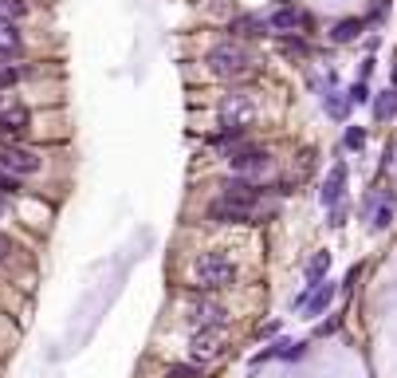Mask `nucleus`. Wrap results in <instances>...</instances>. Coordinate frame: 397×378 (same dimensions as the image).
Segmentation results:
<instances>
[{
    "mask_svg": "<svg viewBox=\"0 0 397 378\" xmlns=\"http://www.w3.org/2000/svg\"><path fill=\"white\" fill-rule=\"evenodd\" d=\"M366 217H370L373 232H385L394 225V194H373L366 197Z\"/></svg>",
    "mask_w": 397,
    "mask_h": 378,
    "instance_id": "nucleus-12",
    "label": "nucleus"
},
{
    "mask_svg": "<svg viewBox=\"0 0 397 378\" xmlns=\"http://www.w3.org/2000/svg\"><path fill=\"white\" fill-rule=\"evenodd\" d=\"M346 103L354 107V103H370V87H366V79H358V83L346 91Z\"/></svg>",
    "mask_w": 397,
    "mask_h": 378,
    "instance_id": "nucleus-21",
    "label": "nucleus"
},
{
    "mask_svg": "<svg viewBox=\"0 0 397 378\" xmlns=\"http://www.w3.org/2000/svg\"><path fill=\"white\" fill-rule=\"evenodd\" d=\"M185 323L193 331H224L229 327V311H224V304L209 300V295H193L185 304Z\"/></svg>",
    "mask_w": 397,
    "mask_h": 378,
    "instance_id": "nucleus-6",
    "label": "nucleus"
},
{
    "mask_svg": "<svg viewBox=\"0 0 397 378\" xmlns=\"http://www.w3.org/2000/svg\"><path fill=\"white\" fill-rule=\"evenodd\" d=\"M166 378H201V366L197 363H177V366H169Z\"/></svg>",
    "mask_w": 397,
    "mask_h": 378,
    "instance_id": "nucleus-19",
    "label": "nucleus"
},
{
    "mask_svg": "<svg viewBox=\"0 0 397 378\" xmlns=\"http://www.w3.org/2000/svg\"><path fill=\"white\" fill-rule=\"evenodd\" d=\"M373 119H378V122L397 119V87H385L382 95L373 98Z\"/></svg>",
    "mask_w": 397,
    "mask_h": 378,
    "instance_id": "nucleus-14",
    "label": "nucleus"
},
{
    "mask_svg": "<svg viewBox=\"0 0 397 378\" xmlns=\"http://www.w3.org/2000/svg\"><path fill=\"white\" fill-rule=\"evenodd\" d=\"M209 221L213 225H256V217H260V201H252V197H232V194H220L209 201Z\"/></svg>",
    "mask_w": 397,
    "mask_h": 378,
    "instance_id": "nucleus-4",
    "label": "nucleus"
},
{
    "mask_svg": "<svg viewBox=\"0 0 397 378\" xmlns=\"http://www.w3.org/2000/svg\"><path fill=\"white\" fill-rule=\"evenodd\" d=\"M8 194H20V178H12V173L0 170V197H8Z\"/></svg>",
    "mask_w": 397,
    "mask_h": 378,
    "instance_id": "nucleus-24",
    "label": "nucleus"
},
{
    "mask_svg": "<svg viewBox=\"0 0 397 378\" xmlns=\"http://www.w3.org/2000/svg\"><path fill=\"white\" fill-rule=\"evenodd\" d=\"M232 32H240V36H264L267 32V20H256V16H244L232 24Z\"/></svg>",
    "mask_w": 397,
    "mask_h": 378,
    "instance_id": "nucleus-18",
    "label": "nucleus"
},
{
    "mask_svg": "<svg viewBox=\"0 0 397 378\" xmlns=\"http://www.w3.org/2000/svg\"><path fill=\"white\" fill-rule=\"evenodd\" d=\"M307 24V16L299 12V8H276V12L267 16V28H272V32H295V28H303Z\"/></svg>",
    "mask_w": 397,
    "mask_h": 378,
    "instance_id": "nucleus-13",
    "label": "nucleus"
},
{
    "mask_svg": "<svg viewBox=\"0 0 397 378\" xmlns=\"http://www.w3.org/2000/svg\"><path fill=\"white\" fill-rule=\"evenodd\" d=\"M330 331H338V319H330V323H319V327H315V335H330Z\"/></svg>",
    "mask_w": 397,
    "mask_h": 378,
    "instance_id": "nucleus-26",
    "label": "nucleus"
},
{
    "mask_svg": "<svg viewBox=\"0 0 397 378\" xmlns=\"http://www.w3.org/2000/svg\"><path fill=\"white\" fill-rule=\"evenodd\" d=\"M28 4L24 0H0V16H8V20H16V16H24Z\"/></svg>",
    "mask_w": 397,
    "mask_h": 378,
    "instance_id": "nucleus-22",
    "label": "nucleus"
},
{
    "mask_svg": "<svg viewBox=\"0 0 397 378\" xmlns=\"http://www.w3.org/2000/svg\"><path fill=\"white\" fill-rule=\"evenodd\" d=\"M224 162H229V170L236 178H260V173L272 170V154L260 146H248V142H232Z\"/></svg>",
    "mask_w": 397,
    "mask_h": 378,
    "instance_id": "nucleus-5",
    "label": "nucleus"
},
{
    "mask_svg": "<svg viewBox=\"0 0 397 378\" xmlns=\"http://www.w3.org/2000/svg\"><path fill=\"white\" fill-rule=\"evenodd\" d=\"M12 260H16V244L0 232V264H12Z\"/></svg>",
    "mask_w": 397,
    "mask_h": 378,
    "instance_id": "nucleus-25",
    "label": "nucleus"
},
{
    "mask_svg": "<svg viewBox=\"0 0 397 378\" xmlns=\"http://www.w3.org/2000/svg\"><path fill=\"white\" fill-rule=\"evenodd\" d=\"M335 295H338V284L330 280H319V284H307V292H299L295 300H291V307L295 311H303V316H323L326 307L335 304Z\"/></svg>",
    "mask_w": 397,
    "mask_h": 378,
    "instance_id": "nucleus-7",
    "label": "nucleus"
},
{
    "mask_svg": "<svg viewBox=\"0 0 397 378\" xmlns=\"http://www.w3.org/2000/svg\"><path fill=\"white\" fill-rule=\"evenodd\" d=\"M193 280L201 284V288H232V284L240 280V264L224 252H201V257L193 260Z\"/></svg>",
    "mask_w": 397,
    "mask_h": 378,
    "instance_id": "nucleus-2",
    "label": "nucleus"
},
{
    "mask_svg": "<svg viewBox=\"0 0 397 378\" xmlns=\"http://www.w3.org/2000/svg\"><path fill=\"white\" fill-rule=\"evenodd\" d=\"M0 40H12V44H20V28H16V20L0 16Z\"/></svg>",
    "mask_w": 397,
    "mask_h": 378,
    "instance_id": "nucleus-23",
    "label": "nucleus"
},
{
    "mask_svg": "<svg viewBox=\"0 0 397 378\" xmlns=\"http://www.w3.org/2000/svg\"><path fill=\"white\" fill-rule=\"evenodd\" d=\"M0 170L12 173V178H32V173H39V154L28 146H16V142H4L0 146Z\"/></svg>",
    "mask_w": 397,
    "mask_h": 378,
    "instance_id": "nucleus-8",
    "label": "nucleus"
},
{
    "mask_svg": "<svg viewBox=\"0 0 397 378\" xmlns=\"http://www.w3.org/2000/svg\"><path fill=\"white\" fill-rule=\"evenodd\" d=\"M342 142H346V150H362L366 146V130H362V126H346Z\"/></svg>",
    "mask_w": 397,
    "mask_h": 378,
    "instance_id": "nucleus-20",
    "label": "nucleus"
},
{
    "mask_svg": "<svg viewBox=\"0 0 397 378\" xmlns=\"http://www.w3.org/2000/svg\"><path fill=\"white\" fill-rule=\"evenodd\" d=\"M323 107H326V114L330 119H346V110H350V103H346V95H338L335 87H326V95H323Z\"/></svg>",
    "mask_w": 397,
    "mask_h": 378,
    "instance_id": "nucleus-16",
    "label": "nucleus"
},
{
    "mask_svg": "<svg viewBox=\"0 0 397 378\" xmlns=\"http://www.w3.org/2000/svg\"><path fill=\"white\" fill-rule=\"evenodd\" d=\"M326 272H330V252H315V257L307 260L303 276H307L311 284H319V280H326Z\"/></svg>",
    "mask_w": 397,
    "mask_h": 378,
    "instance_id": "nucleus-15",
    "label": "nucleus"
},
{
    "mask_svg": "<svg viewBox=\"0 0 397 378\" xmlns=\"http://www.w3.org/2000/svg\"><path fill=\"white\" fill-rule=\"evenodd\" d=\"M28 126H32V110L20 103V98H0V135H28Z\"/></svg>",
    "mask_w": 397,
    "mask_h": 378,
    "instance_id": "nucleus-10",
    "label": "nucleus"
},
{
    "mask_svg": "<svg viewBox=\"0 0 397 378\" xmlns=\"http://www.w3.org/2000/svg\"><path fill=\"white\" fill-rule=\"evenodd\" d=\"M205 63H209V71L220 75V79H244V75L252 71L256 55L244 48V44H236V40H224V44H213V48H209Z\"/></svg>",
    "mask_w": 397,
    "mask_h": 378,
    "instance_id": "nucleus-1",
    "label": "nucleus"
},
{
    "mask_svg": "<svg viewBox=\"0 0 397 378\" xmlns=\"http://www.w3.org/2000/svg\"><path fill=\"white\" fill-rule=\"evenodd\" d=\"M217 114H220V126H224V138H240L256 122V98L248 91H229L220 98Z\"/></svg>",
    "mask_w": 397,
    "mask_h": 378,
    "instance_id": "nucleus-3",
    "label": "nucleus"
},
{
    "mask_svg": "<svg viewBox=\"0 0 397 378\" xmlns=\"http://www.w3.org/2000/svg\"><path fill=\"white\" fill-rule=\"evenodd\" d=\"M220 351H224V331H193L189 335V363L205 366L220 359Z\"/></svg>",
    "mask_w": 397,
    "mask_h": 378,
    "instance_id": "nucleus-9",
    "label": "nucleus"
},
{
    "mask_svg": "<svg viewBox=\"0 0 397 378\" xmlns=\"http://www.w3.org/2000/svg\"><path fill=\"white\" fill-rule=\"evenodd\" d=\"M358 32H362V20H342V24L330 32V40H335V44H350V40H358Z\"/></svg>",
    "mask_w": 397,
    "mask_h": 378,
    "instance_id": "nucleus-17",
    "label": "nucleus"
},
{
    "mask_svg": "<svg viewBox=\"0 0 397 378\" xmlns=\"http://www.w3.org/2000/svg\"><path fill=\"white\" fill-rule=\"evenodd\" d=\"M319 201H323L326 213H330V209H342V201H346V166H342V162H335V166L326 170V182H323V189H319Z\"/></svg>",
    "mask_w": 397,
    "mask_h": 378,
    "instance_id": "nucleus-11",
    "label": "nucleus"
}]
</instances>
